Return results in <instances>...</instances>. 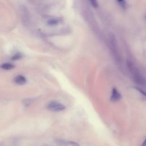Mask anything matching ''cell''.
Instances as JSON below:
<instances>
[{"label": "cell", "instance_id": "obj_13", "mask_svg": "<svg viewBox=\"0 0 146 146\" xmlns=\"http://www.w3.org/2000/svg\"><path fill=\"white\" fill-rule=\"evenodd\" d=\"M21 57V55H19V54H15V55L13 56V59H14V60L18 59H19Z\"/></svg>", "mask_w": 146, "mask_h": 146}, {"label": "cell", "instance_id": "obj_10", "mask_svg": "<svg viewBox=\"0 0 146 146\" xmlns=\"http://www.w3.org/2000/svg\"><path fill=\"white\" fill-rule=\"evenodd\" d=\"M90 3L91 4V5L95 7L96 8L98 6V1L97 0H90Z\"/></svg>", "mask_w": 146, "mask_h": 146}, {"label": "cell", "instance_id": "obj_5", "mask_svg": "<svg viewBox=\"0 0 146 146\" xmlns=\"http://www.w3.org/2000/svg\"><path fill=\"white\" fill-rule=\"evenodd\" d=\"M121 98L122 96L120 92L116 88H113L111 91L110 100L112 102H117L120 100L121 99Z\"/></svg>", "mask_w": 146, "mask_h": 146}, {"label": "cell", "instance_id": "obj_11", "mask_svg": "<svg viewBox=\"0 0 146 146\" xmlns=\"http://www.w3.org/2000/svg\"><path fill=\"white\" fill-rule=\"evenodd\" d=\"M117 1L118 2V3H119V5L121 6V7L122 8H124L125 6V2L124 0H117Z\"/></svg>", "mask_w": 146, "mask_h": 146}, {"label": "cell", "instance_id": "obj_7", "mask_svg": "<svg viewBox=\"0 0 146 146\" xmlns=\"http://www.w3.org/2000/svg\"><path fill=\"white\" fill-rule=\"evenodd\" d=\"M0 67L3 70H10L13 69L14 67V66L13 64H12L11 63H3L2 64H1L0 66Z\"/></svg>", "mask_w": 146, "mask_h": 146}, {"label": "cell", "instance_id": "obj_12", "mask_svg": "<svg viewBox=\"0 0 146 146\" xmlns=\"http://www.w3.org/2000/svg\"><path fill=\"white\" fill-rule=\"evenodd\" d=\"M68 146H80L77 143L74 141H68Z\"/></svg>", "mask_w": 146, "mask_h": 146}, {"label": "cell", "instance_id": "obj_1", "mask_svg": "<svg viewBox=\"0 0 146 146\" xmlns=\"http://www.w3.org/2000/svg\"><path fill=\"white\" fill-rule=\"evenodd\" d=\"M127 65L133 81L139 85L144 86L146 83L145 79L136 65L130 60L127 61Z\"/></svg>", "mask_w": 146, "mask_h": 146}, {"label": "cell", "instance_id": "obj_3", "mask_svg": "<svg viewBox=\"0 0 146 146\" xmlns=\"http://www.w3.org/2000/svg\"><path fill=\"white\" fill-rule=\"evenodd\" d=\"M20 15L22 23L24 25L29 27L31 25V17L28 10L22 6L20 9Z\"/></svg>", "mask_w": 146, "mask_h": 146}, {"label": "cell", "instance_id": "obj_2", "mask_svg": "<svg viewBox=\"0 0 146 146\" xmlns=\"http://www.w3.org/2000/svg\"><path fill=\"white\" fill-rule=\"evenodd\" d=\"M110 43L111 53L112 54L113 58L117 63V64L120 66V65H121V59L117 46V42H116V39L115 36L112 35H111L110 37Z\"/></svg>", "mask_w": 146, "mask_h": 146}, {"label": "cell", "instance_id": "obj_4", "mask_svg": "<svg viewBox=\"0 0 146 146\" xmlns=\"http://www.w3.org/2000/svg\"><path fill=\"white\" fill-rule=\"evenodd\" d=\"M46 108L49 111L53 112L62 111L66 108L65 106L63 104L56 101H51L49 102L47 104Z\"/></svg>", "mask_w": 146, "mask_h": 146}, {"label": "cell", "instance_id": "obj_9", "mask_svg": "<svg viewBox=\"0 0 146 146\" xmlns=\"http://www.w3.org/2000/svg\"><path fill=\"white\" fill-rule=\"evenodd\" d=\"M134 88H135V90H136L138 92H140L141 94H142L143 95H144V96L146 97V92H145V91H143V90H141V88H139V87H135Z\"/></svg>", "mask_w": 146, "mask_h": 146}, {"label": "cell", "instance_id": "obj_8", "mask_svg": "<svg viewBox=\"0 0 146 146\" xmlns=\"http://www.w3.org/2000/svg\"><path fill=\"white\" fill-rule=\"evenodd\" d=\"M34 100V99L33 98H32V99L31 98H26V99H23L22 102H23V104L25 106H29L31 103H33Z\"/></svg>", "mask_w": 146, "mask_h": 146}, {"label": "cell", "instance_id": "obj_14", "mask_svg": "<svg viewBox=\"0 0 146 146\" xmlns=\"http://www.w3.org/2000/svg\"><path fill=\"white\" fill-rule=\"evenodd\" d=\"M141 146H146V137L145 138V139H144V141L143 142V143L141 144Z\"/></svg>", "mask_w": 146, "mask_h": 146}, {"label": "cell", "instance_id": "obj_15", "mask_svg": "<svg viewBox=\"0 0 146 146\" xmlns=\"http://www.w3.org/2000/svg\"><path fill=\"white\" fill-rule=\"evenodd\" d=\"M145 18H146V17H145Z\"/></svg>", "mask_w": 146, "mask_h": 146}, {"label": "cell", "instance_id": "obj_6", "mask_svg": "<svg viewBox=\"0 0 146 146\" xmlns=\"http://www.w3.org/2000/svg\"><path fill=\"white\" fill-rule=\"evenodd\" d=\"M14 81L15 82V83H16L18 85H23L25 84L26 83V78L21 75H19L16 76L14 79Z\"/></svg>", "mask_w": 146, "mask_h": 146}]
</instances>
